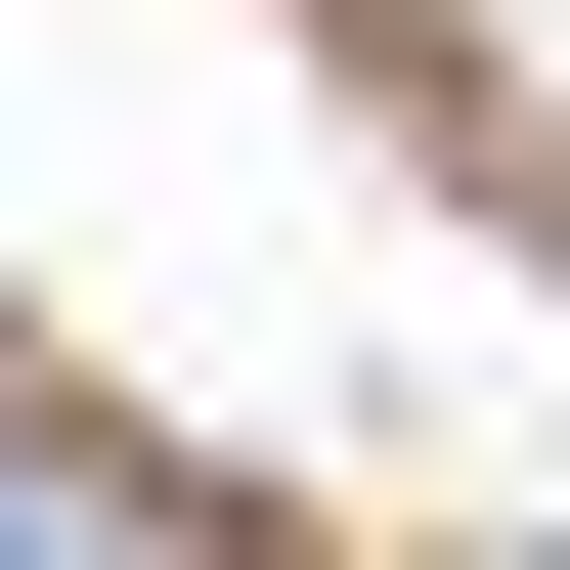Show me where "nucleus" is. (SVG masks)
<instances>
[{
    "mask_svg": "<svg viewBox=\"0 0 570 570\" xmlns=\"http://www.w3.org/2000/svg\"><path fill=\"white\" fill-rule=\"evenodd\" d=\"M483 570H570V527H483Z\"/></svg>",
    "mask_w": 570,
    "mask_h": 570,
    "instance_id": "1",
    "label": "nucleus"
}]
</instances>
